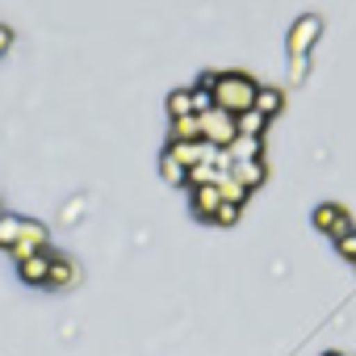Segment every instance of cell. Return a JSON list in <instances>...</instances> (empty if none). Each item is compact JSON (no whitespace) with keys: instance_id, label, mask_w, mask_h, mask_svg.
<instances>
[{"instance_id":"obj_9","label":"cell","mask_w":356,"mask_h":356,"mask_svg":"<svg viewBox=\"0 0 356 356\" xmlns=\"http://www.w3.org/2000/svg\"><path fill=\"white\" fill-rule=\"evenodd\" d=\"M231 176H235V181H239L248 193H252V189L264 181V163H260V159H252V163H235V168H231Z\"/></svg>"},{"instance_id":"obj_6","label":"cell","mask_w":356,"mask_h":356,"mask_svg":"<svg viewBox=\"0 0 356 356\" xmlns=\"http://www.w3.org/2000/svg\"><path fill=\"white\" fill-rule=\"evenodd\" d=\"M193 206H197V214H202V218H214V214H218V206H222L218 185H193Z\"/></svg>"},{"instance_id":"obj_16","label":"cell","mask_w":356,"mask_h":356,"mask_svg":"<svg viewBox=\"0 0 356 356\" xmlns=\"http://www.w3.org/2000/svg\"><path fill=\"white\" fill-rule=\"evenodd\" d=\"M339 252H343V256H348V260L356 264V231H352V235H348V239L339 243Z\"/></svg>"},{"instance_id":"obj_11","label":"cell","mask_w":356,"mask_h":356,"mask_svg":"<svg viewBox=\"0 0 356 356\" xmlns=\"http://www.w3.org/2000/svg\"><path fill=\"white\" fill-rule=\"evenodd\" d=\"M281 105H285L281 88H256V109H260L264 118H277V113H281Z\"/></svg>"},{"instance_id":"obj_15","label":"cell","mask_w":356,"mask_h":356,"mask_svg":"<svg viewBox=\"0 0 356 356\" xmlns=\"http://www.w3.org/2000/svg\"><path fill=\"white\" fill-rule=\"evenodd\" d=\"M235 218H239V206H231V202H222V206H218V214H214L210 222H235Z\"/></svg>"},{"instance_id":"obj_10","label":"cell","mask_w":356,"mask_h":356,"mask_svg":"<svg viewBox=\"0 0 356 356\" xmlns=\"http://www.w3.org/2000/svg\"><path fill=\"white\" fill-rule=\"evenodd\" d=\"M227 155H231L235 163H252V159H260V138H248V134H239V138L227 147Z\"/></svg>"},{"instance_id":"obj_13","label":"cell","mask_w":356,"mask_h":356,"mask_svg":"<svg viewBox=\"0 0 356 356\" xmlns=\"http://www.w3.org/2000/svg\"><path fill=\"white\" fill-rule=\"evenodd\" d=\"M159 168H163V176H168V181H172V185H189V168H185L181 159H176V155H168V151H163V159H159Z\"/></svg>"},{"instance_id":"obj_8","label":"cell","mask_w":356,"mask_h":356,"mask_svg":"<svg viewBox=\"0 0 356 356\" xmlns=\"http://www.w3.org/2000/svg\"><path fill=\"white\" fill-rule=\"evenodd\" d=\"M172 143H202V118H176L172 122Z\"/></svg>"},{"instance_id":"obj_14","label":"cell","mask_w":356,"mask_h":356,"mask_svg":"<svg viewBox=\"0 0 356 356\" xmlns=\"http://www.w3.org/2000/svg\"><path fill=\"white\" fill-rule=\"evenodd\" d=\"M72 277H76L72 260H63V256L51 252V281H47V285H72Z\"/></svg>"},{"instance_id":"obj_5","label":"cell","mask_w":356,"mask_h":356,"mask_svg":"<svg viewBox=\"0 0 356 356\" xmlns=\"http://www.w3.org/2000/svg\"><path fill=\"white\" fill-rule=\"evenodd\" d=\"M17 268H22V277H26V281L47 285V281H51V252H34V256L17 260Z\"/></svg>"},{"instance_id":"obj_12","label":"cell","mask_w":356,"mask_h":356,"mask_svg":"<svg viewBox=\"0 0 356 356\" xmlns=\"http://www.w3.org/2000/svg\"><path fill=\"white\" fill-rule=\"evenodd\" d=\"M235 126H239V134L260 138V134H264V126H268V118H264L260 109H248V113H239V118H235Z\"/></svg>"},{"instance_id":"obj_2","label":"cell","mask_w":356,"mask_h":356,"mask_svg":"<svg viewBox=\"0 0 356 356\" xmlns=\"http://www.w3.org/2000/svg\"><path fill=\"white\" fill-rule=\"evenodd\" d=\"M202 118V143H210V147H231L235 138H239V126H235V113H227V109H206V113H197Z\"/></svg>"},{"instance_id":"obj_1","label":"cell","mask_w":356,"mask_h":356,"mask_svg":"<svg viewBox=\"0 0 356 356\" xmlns=\"http://www.w3.org/2000/svg\"><path fill=\"white\" fill-rule=\"evenodd\" d=\"M256 88H260V84H256L252 76H243V72H222L218 84H214V105L239 118V113L256 109Z\"/></svg>"},{"instance_id":"obj_3","label":"cell","mask_w":356,"mask_h":356,"mask_svg":"<svg viewBox=\"0 0 356 356\" xmlns=\"http://www.w3.org/2000/svg\"><path fill=\"white\" fill-rule=\"evenodd\" d=\"M318 38H323V17H314V13L298 17L289 26V59H310V51H314Z\"/></svg>"},{"instance_id":"obj_4","label":"cell","mask_w":356,"mask_h":356,"mask_svg":"<svg viewBox=\"0 0 356 356\" xmlns=\"http://www.w3.org/2000/svg\"><path fill=\"white\" fill-rule=\"evenodd\" d=\"M314 227H318L323 235H331V239H339V243H343V239H348V235L356 231L343 206H318V210H314Z\"/></svg>"},{"instance_id":"obj_7","label":"cell","mask_w":356,"mask_h":356,"mask_svg":"<svg viewBox=\"0 0 356 356\" xmlns=\"http://www.w3.org/2000/svg\"><path fill=\"white\" fill-rule=\"evenodd\" d=\"M168 113H172V122H176V118H193V113H197L193 84H189V88H176V92L168 97Z\"/></svg>"},{"instance_id":"obj_17","label":"cell","mask_w":356,"mask_h":356,"mask_svg":"<svg viewBox=\"0 0 356 356\" xmlns=\"http://www.w3.org/2000/svg\"><path fill=\"white\" fill-rule=\"evenodd\" d=\"M9 47H13V30H9V26H0V55H5Z\"/></svg>"}]
</instances>
